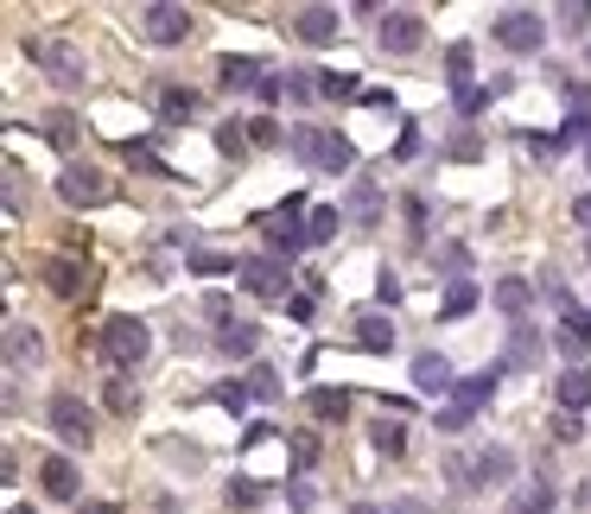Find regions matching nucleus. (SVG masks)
I'll return each mask as SVG.
<instances>
[{
    "instance_id": "45",
    "label": "nucleus",
    "mask_w": 591,
    "mask_h": 514,
    "mask_svg": "<svg viewBox=\"0 0 591 514\" xmlns=\"http://www.w3.org/2000/svg\"><path fill=\"white\" fill-rule=\"evenodd\" d=\"M535 356V331L528 324H515V343H509V362H528Z\"/></svg>"
},
{
    "instance_id": "31",
    "label": "nucleus",
    "mask_w": 591,
    "mask_h": 514,
    "mask_svg": "<svg viewBox=\"0 0 591 514\" xmlns=\"http://www.w3.org/2000/svg\"><path fill=\"white\" fill-rule=\"evenodd\" d=\"M445 483L458 489V495H471V489H477V458H464V451H452V458H445Z\"/></svg>"
},
{
    "instance_id": "26",
    "label": "nucleus",
    "mask_w": 591,
    "mask_h": 514,
    "mask_svg": "<svg viewBox=\"0 0 591 514\" xmlns=\"http://www.w3.org/2000/svg\"><path fill=\"white\" fill-rule=\"evenodd\" d=\"M39 128H45V140H52L57 153H71V147H77V115H71V108H45V121H39Z\"/></svg>"
},
{
    "instance_id": "34",
    "label": "nucleus",
    "mask_w": 591,
    "mask_h": 514,
    "mask_svg": "<svg viewBox=\"0 0 591 514\" xmlns=\"http://www.w3.org/2000/svg\"><path fill=\"white\" fill-rule=\"evenodd\" d=\"M471 306H477V286H471V280H452V292H445V306H439V318H464Z\"/></svg>"
},
{
    "instance_id": "19",
    "label": "nucleus",
    "mask_w": 591,
    "mask_h": 514,
    "mask_svg": "<svg viewBox=\"0 0 591 514\" xmlns=\"http://www.w3.org/2000/svg\"><path fill=\"white\" fill-rule=\"evenodd\" d=\"M560 508V489L547 483V476H535V483H521L509 495V514H553Z\"/></svg>"
},
{
    "instance_id": "37",
    "label": "nucleus",
    "mask_w": 591,
    "mask_h": 514,
    "mask_svg": "<svg viewBox=\"0 0 591 514\" xmlns=\"http://www.w3.org/2000/svg\"><path fill=\"white\" fill-rule=\"evenodd\" d=\"M242 128H249V121H223V128H217V153H230V159L249 153V133Z\"/></svg>"
},
{
    "instance_id": "53",
    "label": "nucleus",
    "mask_w": 591,
    "mask_h": 514,
    "mask_svg": "<svg viewBox=\"0 0 591 514\" xmlns=\"http://www.w3.org/2000/svg\"><path fill=\"white\" fill-rule=\"evenodd\" d=\"M388 514H426V508H420V502H394Z\"/></svg>"
},
{
    "instance_id": "4",
    "label": "nucleus",
    "mask_w": 591,
    "mask_h": 514,
    "mask_svg": "<svg viewBox=\"0 0 591 514\" xmlns=\"http://www.w3.org/2000/svg\"><path fill=\"white\" fill-rule=\"evenodd\" d=\"M57 197L71 210H103V204H115V179L96 172V165H64L57 172Z\"/></svg>"
},
{
    "instance_id": "55",
    "label": "nucleus",
    "mask_w": 591,
    "mask_h": 514,
    "mask_svg": "<svg viewBox=\"0 0 591 514\" xmlns=\"http://www.w3.org/2000/svg\"><path fill=\"white\" fill-rule=\"evenodd\" d=\"M350 514H388V508H376V502H357V508H350Z\"/></svg>"
},
{
    "instance_id": "39",
    "label": "nucleus",
    "mask_w": 591,
    "mask_h": 514,
    "mask_svg": "<svg viewBox=\"0 0 591 514\" xmlns=\"http://www.w3.org/2000/svg\"><path fill=\"white\" fill-rule=\"evenodd\" d=\"M318 140H325V128H293L286 133V147L306 159V165H318Z\"/></svg>"
},
{
    "instance_id": "56",
    "label": "nucleus",
    "mask_w": 591,
    "mask_h": 514,
    "mask_svg": "<svg viewBox=\"0 0 591 514\" xmlns=\"http://www.w3.org/2000/svg\"><path fill=\"white\" fill-rule=\"evenodd\" d=\"M7 514H32V508H7Z\"/></svg>"
},
{
    "instance_id": "46",
    "label": "nucleus",
    "mask_w": 591,
    "mask_h": 514,
    "mask_svg": "<svg viewBox=\"0 0 591 514\" xmlns=\"http://www.w3.org/2000/svg\"><path fill=\"white\" fill-rule=\"evenodd\" d=\"M547 432L560 438V445H572V438H579V413H553V426H547Z\"/></svg>"
},
{
    "instance_id": "57",
    "label": "nucleus",
    "mask_w": 591,
    "mask_h": 514,
    "mask_svg": "<svg viewBox=\"0 0 591 514\" xmlns=\"http://www.w3.org/2000/svg\"><path fill=\"white\" fill-rule=\"evenodd\" d=\"M585 165H591V140H585Z\"/></svg>"
},
{
    "instance_id": "13",
    "label": "nucleus",
    "mask_w": 591,
    "mask_h": 514,
    "mask_svg": "<svg viewBox=\"0 0 591 514\" xmlns=\"http://www.w3.org/2000/svg\"><path fill=\"white\" fill-rule=\"evenodd\" d=\"M496 375H503V362H489V368H477V375H458V387H452V407L471 419V413H477L489 394H496Z\"/></svg>"
},
{
    "instance_id": "29",
    "label": "nucleus",
    "mask_w": 591,
    "mask_h": 514,
    "mask_svg": "<svg viewBox=\"0 0 591 514\" xmlns=\"http://www.w3.org/2000/svg\"><path fill=\"white\" fill-rule=\"evenodd\" d=\"M103 400H108V413H115V419H134V413H140V387H134L128 375H115Z\"/></svg>"
},
{
    "instance_id": "24",
    "label": "nucleus",
    "mask_w": 591,
    "mask_h": 514,
    "mask_svg": "<svg viewBox=\"0 0 591 514\" xmlns=\"http://www.w3.org/2000/svg\"><path fill=\"white\" fill-rule=\"evenodd\" d=\"M191 115H198V96L179 89V83H166V89H159V121H166V128H184Z\"/></svg>"
},
{
    "instance_id": "15",
    "label": "nucleus",
    "mask_w": 591,
    "mask_h": 514,
    "mask_svg": "<svg viewBox=\"0 0 591 514\" xmlns=\"http://www.w3.org/2000/svg\"><path fill=\"white\" fill-rule=\"evenodd\" d=\"M489 306L503 311V318H515V324H521V318H528V306H535V286L521 280V274H509V280L489 286Z\"/></svg>"
},
{
    "instance_id": "23",
    "label": "nucleus",
    "mask_w": 591,
    "mask_h": 514,
    "mask_svg": "<svg viewBox=\"0 0 591 514\" xmlns=\"http://www.w3.org/2000/svg\"><path fill=\"white\" fill-rule=\"evenodd\" d=\"M261 77H267V71H261L255 57H223V64H217V83H223V89H261Z\"/></svg>"
},
{
    "instance_id": "52",
    "label": "nucleus",
    "mask_w": 591,
    "mask_h": 514,
    "mask_svg": "<svg viewBox=\"0 0 591 514\" xmlns=\"http://www.w3.org/2000/svg\"><path fill=\"white\" fill-rule=\"evenodd\" d=\"M77 514H115L108 502H77Z\"/></svg>"
},
{
    "instance_id": "32",
    "label": "nucleus",
    "mask_w": 591,
    "mask_h": 514,
    "mask_svg": "<svg viewBox=\"0 0 591 514\" xmlns=\"http://www.w3.org/2000/svg\"><path fill=\"white\" fill-rule=\"evenodd\" d=\"M312 413H318V419H344V413H350V394H344V387H312Z\"/></svg>"
},
{
    "instance_id": "2",
    "label": "nucleus",
    "mask_w": 591,
    "mask_h": 514,
    "mask_svg": "<svg viewBox=\"0 0 591 514\" xmlns=\"http://www.w3.org/2000/svg\"><path fill=\"white\" fill-rule=\"evenodd\" d=\"M134 32L147 39V45H184L198 20H191V7H172V0H147V7H134Z\"/></svg>"
},
{
    "instance_id": "11",
    "label": "nucleus",
    "mask_w": 591,
    "mask_h": 514,
    "mask_svg": "<svg viewBox=\"0 0 591 514\" xmlns=\"http://www.w3.org/2000/svg\"><path fill=\"white\" fill-rule=\"evenodd\" d=\"M255 229H267V242H274V248H286V255H293V248L306 242V223H299V197H286L281 210H267V216H261Z\"/></svg>"
},
{
    "instance_id": "9",
    "label": "nucleus",
    "mask_w": 591,
    "mask_h": 514,
    "mask_svg": "<svg viewBox=\"0 0 591 514\" xmlns=\"http://www.w3.org/2000/svg\"><path fill=\"white\" fill-rule=\"evenodd\" d=\"M337 32H344V13H337V7H299V13H293V39L312 45V52L337 45Z\"/></svg>"
},
{
    "instance_id": "43",
    "label": "nucleus",
    "mask_w": 591,
    "mask_h": 514,
    "mask_svg": "<svg viewBox=\"0 0 591 514\" xmlns=\"http://www.w3.org/2000/svg\"><path fill=\"white\" fill-rule=\"evenodd\" d=\"M249 400H255V394H249V382H230V387H217V407H230V413H242Z\"/></svg>"
},
{
    "instance_id": "33",
    "label": "nucleus",
    "mask_w": 591,
    "mask_h": 514,
    "mask_svg": "<svg viewBox=\"0 0 591 514\" xmlns=\"http://www.w3.org/2000/svg\"><path fill=\"white\" fill-rule=\"evenodd\" d=\"M337 229H344V216H337L331 204H318V210L306 216V242H331Z\"/></svg>"
},
{
    "instance_id": "49",
    "label": "nucleus",
    "mask_w": 591,
    "mask_h": 514,
    "mask_svg": "<svg viewBox=\"0 0 591 514\" xmlns=\"http://www.w3.org/2000/svg\"><path fill=\"white\" fill-rule=\"evenodd\" d=\"M439 260H445V267H452V274H458V280H464V267H471V255H464L458 242H445V255H439Z\"/></svg>"
},
{
    "instance_id": "7",
    "label": "nucleus",
    "mask_w": 591,
    "mask_h": 514,
    "mask_svg": "<svg viewBox=\"0 0 591 514\" xmlns=\"http://www.w3.org/2000/svg\"><path fill=\"white\" fill-rule=\"evenodd\" d=\"M27 52H32V64H39L57 89H77V83H83V52H77V45H64V39H32Z\"/></svg>"
},
{
    "instance_id": "41",
    "label": "nucleus",
    "mask_w": 591,
    "mask_h": 514,
    "mask_svg": "<svg viewBox=\"0 0 591 514\" xmlns=\"http://www.w3.org/2000/svg\"><path fill=\"white\" fill-rule=\"evenodd\" d=\"M286 96L312 103V96H318V71H286Z\"/></svg>"
},
{
    "instance_id": "18",
    "label": "nucleus",
    "mask_w": 591,
    "mask_h": 514,
    "mask_svg": "<svg viewBox=\"0 0 591 514\" xmlns=\"http://www.w3.org/2000/svg\"><path fill=\"white\" fill-rule=\"evenodd\" d=\"M515 476V451L509 445H484L477 451V489H503Z\"/></svg>"
},
{
    "instance_id": "6",
    "label": "nucleus",
    "mask_w": 591,
    "mask_h": 514,
    "mask_svg": "<svg viewBox=\"0 0 591 514\" xmlns=\"http://www.w3.org/2000/svg\"><path fill=\"white\" fill-rule=\"evenodd\" d=\"M376 45H382L388 57H413L420 45H426V20H420L413 7H388L382 26H376Z\"/></svg>"
},
{
    "instance_id": "16",
    "label": "nucleus",
    "mask_w": 591,
    "mask_h": 514,
    "mask_svg": "<svg viewBox=\"0 0 591 514\" xmlns=\"http://www.w3.org/2000/svg\"><path fill=\"white\" fill-rule=\"evenodd\" d=\"M553 343H560L566 356H572V368H579V356H585V343H591V318L579 306H566L560 311V331H553Z\"/></svg>"
},
{
    "instance_id": "40",
    "label": "nucleus",
    "mask_w": 591,
    "mask_h": 514,
    "mask_svg": "<svg viewBox=\"0 0 591 514\" xmlns=\"http://www.w3.org/2000/svg\"><path fill=\"white\" fill-rule=\"evenodd\" d=\"M128 159L140 165V172H154V179H172V165H166V159H159L154 147H140V140H128Z\"/></svg>"
},
{
    "instance_id": "17",
    "label": "nucleus",
    "mask_w": 591,
    "mask_h": 514,
    "mask_svg": "<svg viewBox=\"0 0 591 514\" xmlns=\"http://www.w3.org/2000/svg\"><path fill=\"white\" fill-rule=\"evenodd\" d=\"M217 350H223L230 362L255 356V350H261V324H249V318H230V324L217 331Z\"/></svg>"
},
{
    "instance_id": "10",
    "label": "nucleus",
    "mask_w": 591,
    "mask_h": 514,
    "mask_svg": "<svg viewBox=\"0 0 591 514\" xmlns=\"http://www.w3.org/2000/svg\"><path fill=\"white\" fill-rule=\"evenodd\" d=\"M235 280L249 286L255 299H286V260H281V255H249Z\"/></svg>"
},
{
    "instance_id": "12",
    "label": "nucleus",
    "mask_w": 591,
    "mask_h": 514,
    "mask_svg": "<svg viewBox=\"0 0 591 514\" xmlns=\"http://www.w3.org/2000/svg\"><path fill=\"white\" fill-rule=\"evenodd\" d=\"M413 387L433 394V400H445V394L458 387V375H452V362L439 356V350H420V356H413Z\"/></svg>"
},
{
    "instance_id": "20",
    "label": "nucleus",
    "mask_w": 591,
    "mask_h": 514,
    "mask_svg": "<svg viewBox=\"0 0 591 514\" xmlns=\"http://www.w3.org/2000/svg\"><path fill=\"white\" fill-rule=\"evenodd\" d=\"M357 165V147H350V133L325 128V140H318V172H331V179H344Z\"/></svg>"
},
{
    "instance_id": "5",
    "label": "nucleus",
    "mask_w": 591,
    "mask_h": 514,
    "mask_svg": "<svg viewBox=\"0 0 591 514\" xmlns=\"http://www.w3.org/2000/svg\"><path fill=\"white\" fill-rule=\"evenodd\" d=\"M45 426H52L64 445H89V438H96V407H89L83 394H52V400H45Z\"/></svg>"
},
{
    "instance_id": "50",
    "label": "nucleus",
    "mask_w": 591,
    "mask_h": 514,
    "mask_svg": "<svg viewBox=\"0 0 591 514\" xmlns=\"http://www.w3.org/2000/svg\"><path fill=\"white\" fill-rule=\"evenodd\" d=\"M572 223L591 235V191H579V197H572Z\"/></svg>"
},
{
    "instance_id": "14",
    "label": "nucleus",
    "mask_w": 591,
    "mask_h": 514,
    "mask_svg": "<svg viewBox=\"0 0 591 514\" xmlns=\"http://www.w3.org/2000/svg\"><path fill=\"white\" fill-rule=\"evenodd\" d=\"M39 489H45L52 502H77V495H83L77 463H71V458H45V463H39Z\"/></svg>"
},
{
    "instance_id": "38",
    "label": "nucleus",
    "mask_w": 591,
    "mask_h": 514,
    "mask_svg": "<svg viewBox=\"0 0 591 514\" xmlns=\"http://www.w3.org/2000/svg\"><path fill=\"white\" fill-rule=\"evenodd\" d=\"M553 20H560V32H591V7L585 0H566V7H553Z\"/></svg>"
},
{
    "instance_id": "3",
    "label": "nucleus",
    "mask_w": 591,
    "mask_h": 514,
    "mask_svg": "<svg viewBox=\"0 0 591 514\" xmlns=\"http://www.w3.org/2000/svg\"><path fill=\"white\" fill-rule=\"evenodd\" d=\"M489 39H496L503 52L528 57V52H540V45H547V20H540L535 7H503V13L489 20Z\"/></svg>"
},
{
    "instance_id": "44",
    "label": "nucleus",
    "mask_w": 591,
    "mask_h": 514,
    "mask_svg": "<svg viewBox=\"0 0 591 514\" xmlns=\"http://www.w3.org/2000/svg\"><path fill=\"white\" fill-rule=\"evenodd\" d=\"M286 502H293V514H312V508H318V489H312V483H286Z\"/></svg>"
},
{
    "instance_id": "51",
    "label": "nucleus",
    "mask_w": 591,
    "mask_h": 514,
    "mask_svg": "<svg viewBox=\"0 0 591 514\" xmlns=\"http://www.w3.org/2000/svg\"><path fill=\"white\" fill-rule=\"evenodd\" d=\"M376 299H382V306H394V299H401V280H394V274H382V286H376Z\"/></svg>"
},
{
    "instance_id": "27",
    "label": "nucleus",
    "mask_w": 591,
    "mask_h": 514,
    "mask_svg": "<svg viewBox=\"0 0 591 514\" xmlns=\"http://www.w3.org/2000/svg\"><path fill=\"white\" fill-rule=\"evenodd\" d=\"M369 445H376L382 458H401V451H408V426H401V419H376V426H369Z\"/></svg>"
},
{
    "instance_id": "58",
    "label": "nucleus",
    "mask_w": 591,
    "mask_h": 514,
    "mask_svg": "<svg viewBox=\"0 0 591 514\" xmlns=\"http://www.w3.org/2000/svg\"><path fill=\"white\" fill-rule=\"evenodd\" d=\"M585 260H591V235H585Z\"/></svg>"
},
{
    "instance_id": "36",
    "label": "nucleus",
    "mask_w": 591,
    "mask_h": 514,
    "mask_svg": "<svg viewBox=\"0 0 591 514\" xmlns=\"http://www.w3.org/2000/svg\"><path fill=\"white\" fill-rule=\"evenodd\" d=\"M249 394H255V400H281V375H274L267 362H255V368H249Z\"/></svg>"
},
{
    "instance_id": "8",
    "label": "nucleus",
    "mask_w": 591,
    "mask_h": 514,
    "mask_svg": "<svg viewBox=\"0 0 591 514\" xmlns=\"http://www.w3.org/2000/svg\"><path fill=\"white\" fill-rule=\"evenodd\" d=\"M39 362H45V336L27 318H7V375H32Z\"/></svg>"
},
{
    "instance_id": "47",
    "label": "nucleus",
    "mask_w": 591,
    "mask_h": 514,
    "mask_svg": "<svg viewBox=\"0 0 591 514\" xmlns=\"http://www.w3.org/2000/svg\"><path fill=\"white\" fill-rule=\"evenodd\" d=\"M274 140H281L274 121H249V147H274Z\"/></svg>"
},
{
    "instance_id": "54",
    "label": "nucleus",
    "mask_w": 591,
    "mask_h": 514,
    "mask_svg": "<svg viewBox=\"0 0 591 514\" xmlns=\"http://www.w3.org/2000/svg\"><path fill=\"white\" fill-rule=\"evenodd\" d=\"M579 508H591V476H585V483H579Z\"/></svg>"
},
{
    "instance_id": "21",
    "label": "nucleus",
    "mask_w": 591,
    "mask_h": 514,
    "mask_svg": "<svg viewBox=\"0 0 591 514\" xmlns=\"http://www.w3.org/2000/svg\"><path fill=\"white\" fill-rule=\"evenodd\" d=\"M357 350H369V356H388V350H394V318H382V311H362V318H357Z\"/></svg>"
},
{
    "instance_id": "22",
    "label": "nucleus",
    "mask_w": 591,
    "mask_h": 514,
    "mask_svg": "<svg viewBox=\"0 0 591 514\" xmlns=\"http://www.w3.org/2000/svg\"><path fill=\"white\" fill-rule=\"evenodd\" d=\"M553 400H560V413H591V368H566L553 382Z\"/></svg>"
},
{
    "instance_id": "42",
    "label": "nucleus",
    "mask_w": 591,
    "mask_h": 514,
    "mask_svg": "<svg viewBox=\"0 0 591 514\" xmlns=\"http://www.w3.org/2000/svg\"><path fill=\"white\" fill-rule=\"evenodd\" d=\"M261 495H267V489H261L255 476H242V483H230V508H255Z\"/></svg>"
},
{
    "instance_id": "30",
    "label": "nucleus",
    "mask_w": 591,
    "mask_h": 514,
    "mask_svg": "<svg viewBox=\"0 0 591 514\" xmlns=\"http://www.w3.org/2000/svg\"><path fill=\"white\" fill-rule=\"evenodd\" d=\"M184 267H191V274H204V280H217V274H242V260H235V255H210V248H191Z\"/></svg>"
},
{
    "instance_id": "28",
    "label": "nucleus",
    "mask_w": 591,
    "mask_h": 514,
    "mask_svg": "<svg viewBox=\"0 0 591 514\" xmlns=\"http://www.w3.org/2000/svg\"><path fill=\"white\" fill-rule=\"evenodd\" d=\"M318 96H325V103H357L362 83L350 77V71H318Z\"/></svg>"
},
{
    "instance_id": "1",
    "label": "nucleus",
    "mask_w": 591,
    "mask_h": 514,
    "mask_svg": "<svg viewBox=\"0 0 591 514\" xmlns=\"http://www.w3.org/2000/svg\"><path fill=\"white\" fill-rule=\"evenodd\" d=\"M154 350V331H147V318H134V311H115L103 324V356H108V368H122L128 375L134 362Z\"/></svg>"
},
{
    "instance_id": "25",
    "label": "nucleus",
    "mask_w": 591,
    "mask_h": 514,
    "mask_svg": "<svg viewBox=\"0 0 591 514\" xmlns=\"http://www.w3.org/2000/svg\"><path fill=\"white\" fill-rule=\"evenodd\" d=\"M45 280H52V292H57V299H77L83 267H77L71 255H52V260H45Z\"/></svg>"
},
{
    "instance_id": "48",
    "label": "nucleus",
    "mask_w": 591,
    "mask_h": 514,
    "mask_svg": "<svg viewBox=\"0 0 591 514\" xmlns=\"http://www.w3.org/2000/svg\"><path fill=\"white\" fill-rule=\"evenodd\" d=\"M293 458H299V463H318V438L299 432V438H293Z\"/></svg>"
},
{
    "instance_id": "35",
    "label": "nucleus",
    "mask_w": 591,
    "mask_h": 514,
    "mask_svg": "<svg viewBox=\"0 0 591 514\" xmlns=\"http://www.w3.org/2000/svg\"><path fill=\"white\" fill-rule=\"evenodd\" d=\"M464 77H471V45H452V52H445V83H452L458 96H464V89H471V83H464Z\"/></svg>"
}]
</instances>
